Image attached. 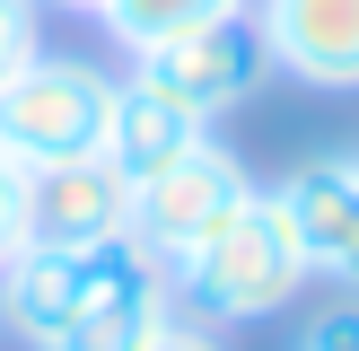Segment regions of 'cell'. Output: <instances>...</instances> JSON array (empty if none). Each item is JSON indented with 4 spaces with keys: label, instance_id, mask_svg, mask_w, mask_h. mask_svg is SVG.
<instances>
[{
    "label": "cell",
    "instance_id": "1",
    "mask_svg": "<svg viewBox=\"0 0 359 351\" xmlns=\"http://www.w3.org/2000/svg\"><path fill=\"white\" fill-rule=\"evenodd\" d=\"M175 325V281L132 237L18 246L0 263V333L27 351H149Z\"/></svg>",
    "mask_w": 359,
    "mask_h": 351
},
{
    "label": "cell",
    "instance_id": "2",
    "mask_svg": "<svg viewBox=\"0 0 359 351\" xmlns=\"http://www.w3.org/2000/svg\"><path fill=\"white\" fill-rule=\"evenodd\" d=\"M167 281H175V298H184L202 325H263V316H280L316 272H307V255H298V228H290V211H280V193L255 185L184 263H167Z\"/></svg>",
    "mask_w": 359,
    "mask_h": 351
},
{
    "label": "cell",
    "instance_id": "3",
    "mask_svg": "<svg viewBox=\"0 0 359 351\" xmlns=\"http://www.w3.org/2000/svg\"><path fill=\"white\" fill-rule=\"evenodd\" d=\"M114 70L88 53H35L9 88H0V150L18 167H62V158H97L105 123H114Z\"/></svg>",
    "mask_w": 359,
    "mask_h": 351
},
{
    "label": "cell",
    "instance_id": "4",
    "mask_svg": "<svg viewBox=\"0 0 359 351\" xmlns=\"http://www.w3.org/2000/svg\"><path fill=\"white\" fill-rule=\"evenodd\" d=\"M245 193H255L245 158L228 150V140H193L175 167H158L149 185H132V246L158 255V263H184Z\"/></svg>",
    "mask_w": 359,
    "mask_h": 351
},
{
    "label": "cell",
    "instance_id": "5",
    "mask_svg": "<svg viewBox=\"0 0 359 351\" xmlns=\"http://www.w3.org/2000/svg\"><path fill=\"white\" fill-rule=\"evenodd\" d=\"M263 70H272V62H263L255 18H210V27L175 35V44H158V53H132V79L158 88L167 105H184L193 123L237 114V105L263 88Z\"/></svg>",
    "mask_w": 359,
    "mask_h": 351
},
{
    "label": "cell",
    "instance_id": "6",
    "mask_svg": "<svg viewBox=\"0 0 359 351\" xmlns=\"http://www.w3.org/2000/svg\"><path fill=\"white\" fill-rule=\"evenodd\" d=\"M105 237H132V176L105 150L27 167V246H105Z\"/></svg>",
    "mask_w": 359,
    "mask_h": 351
},
{
    "label": "cell",
    "instance_id": "7",
    "mask_svg": "<svg viewBox=\"0 0 359 351\" xmlns=\"http://www.w3.org/2000/svg\"><path fill=\"white\" fill-rule=\"evenodd\" d=\"M255 35L263 62L298 88H325V97H351L359 88V0H255Z\"/></svg>",
    "mask_w": 359,
    "mask_h": 351
},
{
    "label": "cell",
    "instance_id": "8",
    "mask_svg": "<svg viewBox=\"0 0 359 351\" xmlns=\"http://www.w3.org/2000/svg\"><path fill=\"white\" fill-rule=\"evenodd\" d=\"M280 211L298 228V255L316 281H333L342 298H359V158H307V167L280 176Z\"/></svg>",
    "mask_w": 359,
    "mask_h": 351
},
{
    "label": "cell",
    "instance_id": "9",
    "mask_svg": "<svg viewBox=\"0 0 359 351\" xmlns=\"http://www.w3.org/2000/svg\"><path fill=\"white\" fill-rule=\"evenodd\" d=\"M193 140H210V123H193L184 105H167L158 88H140L132 70H123V88H114V123H105V158H114L132 185H149V176L175 167Z\"/></svg>",
    "mask_w": 359,
    "mask_h": 351
},
{
    "label": "cell",
    "instance_id": "10",
    "mask_svg": "<svg viewBox=\"0 0 359 351\" xmlns=\"http://www.w3.org/2000/svg\"><path fill=\"white\" fill-rule=\"evenodd\" d=\"M245 9H255V0H105L97 27L114 35L123 53H158V44H175V35L210 27V18H245Z\"/></svg>",
    "mask_w": 359,
    "mask_h": 351
},
{
    "label": "cell",
    "instance_id": "11",
    "mask_svg": "<svg viewBox=\"0 0 359 351\" xmlns=\"http://www.w3.org/2000/svg\"><path fill=\"white\" fill-rule=\"evenodd\" d=\"M44 53V0H0V88Z\"/></svg>",
    "mask_w": 359,
    "mask_h": 351
},
{
    "label": "cell",
    "instance_id": "12",
    "mask_svg": "<svg viewBox=\"0 0 359 351\" xmlns=\"http://www.w3.org/2000/svg\"><path fill=\"white\" fill-rule=\"evenodd\" d=\"M290 351H359V298H333V307H316L307 325H298Z\"/></svg>",
    "mask_w": 359,
    "mask_h": 351
},
{
    "label": "cell",
    "instance_id": "13",
    "mask_svg": "<svg viewBox=\"0 0 359 351\" xmlns=\"http://www.w3.org/2000/svg\"><path fill=\"white\" fill-rule=\"evenodd\" d=\"M18 246H27V167L0 150V263H9Z\"/></svg>",
    "mask_w": 359,
    "mask_h": 351
},
{
    "label": "cell",
    "instance_id": "14",
    "mask_svg": "<svg viewBox=\"0 0 359 351\" xmlns=\"http://www.w3.org/2000/svg\"><path fill=\"white\" fill-rule=\"evenodd\" d=\"M149 351H228V343H219V333H210V325H184V316H175V325L158 333Z\"/></svg>",
    "mask_w": 359,
    "mask_h": 351
},
{
    "label": "cell",
    "instance_id": "15",
    "mask_svg": "<svg viewBox=\"0 0 359 351\" xmlns=\"http://www.w3.org/2000/svg\"><path fill=\"white\" fill-rule=\"evenodd\" d=\"M44 9H62V18H97L105 0H44Z\"/></svg>",
    "mask_w": 359,
    "mask_h": 351
}]
</instances>
